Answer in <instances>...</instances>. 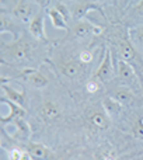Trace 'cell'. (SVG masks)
I'll use <instances>...</instances> for the list:
<instances>
[{"mask_svg":"<svg viewBox=\"0 0 143 160\" xmlns=\"http://www.w3.org/2000/svg\"><path fill=\"white\" fill-rule=\"evenodd\" d=\"M101 105H102L104 112L107 114L111 119L118 118L119 114H121V111H122V107H124V105L119 104V102L116 101L114 97H111V96L104 97V98H102V101H101Z\"/></svg>","mask_w":143,"mask_h":160,"instance_id":"11","label":"cell"},{"mask_svg":"<svg viewBox=\"0 0 143 160\" xmlns=\"http://www.w3.org/2000/svg\"><path fill=\"white\" fill-rule=\"evenodd\" d=\"M102 160H115V159L111 158V156H110V158H102Z\"/></svg>","mask_w":143,"mask_h":160,"instance_id":"28","label":"cell"},{"mask_svg":"<svg viewBox=\"0 0 143 160\" xmlns=\"http://www.w3.org/2000/svg\"><path fill=\"white\" fill-rule=\"evenodd\" d=\"M2 94H3L2 97L10 100L11 102L20 105V107H24L25 105V94H24V91L16 90V88L10 87V86H6L4 83H3L2 84Z\"/></svg>","mask_w":143,"mask_h":160,"instance_id":"12","label":"cell"},{"mask_svg":"<svg viewBox=\"0 0 143 160\" xmlns=\"http://www.w3.org/2000/svg\"><path fill=\"white\" fill-rule=\"evenodd\" d=\"M129 35H131V39H132L133 44L143 48V25H138V27H135V28H131Z\"/></svg>","mask_w":143,"mask_h":160,"instance_id":"19","label":"cell"},{"mask_svg":"<svg viewBox=\"0 0 143 160\" xmlns=\"http://www.w3.org/2000/svg\"><path fill=\"white\" fill-rule=\"evenodd\" d=\"M102 32V28L88 20H79L73 25V35L77 38H86L88 35H98Z\"/></svg>","mask_w":143,"mask_h":160,"instance_id":"4","label":"cell"},{"mask_svg":"<svg viewBox=\"0 0 143 160\" xmlns=\"http://www.w3.org/2000/svg\"><path fill=\"white\" fill-rule=\"evenodd\" d=\"M119 55H121V61H125L128 62L129 65H132V62L139 61V56H138V52H136L135 47L132 45L131 41H126V39H122L119 42Z\"/></svg>","mask_w":143,"mask_h":160,"instance_id":"8","label":"cell"},{"mask_svg":"<svg viewBox=\"0 0 143 160\" xmlns=\"http://www.w3.org/2000/svg\"><path fill=\"white\" fill-rule=\"evenodd\" d=\"M30 47L25 39H17L3 47V56L11 62H22L30 56Z\"/></svg>","mask_w":143,"mask_h":160,"instance_id":"1","label":"cell"},{"mask_svg":"<svg viewBox=\"0 0 143 160\" xmlns=\"http://www.w3.org/2000/svg\"><path fill=\"white\" fill-rule=\"evenodd\" d=\"M21 153H22V150L11 149L10 152H8V160H20L21 159Z\"/></svg>","mask_w":143,"mask_h":160,"instance_id":"25","label":"cell"},{"mask_svg":"<svg viewBox=\"0 0 143 160\" xmlns=\"http://www.w3.org/2000/svg\"><path fill=\"white\" fill-rule=\"evenodd\" d=\"M61 72L63 76L69 79H76L77 76H80L81 73V65L76 61H67L66 63H63L61 66Z\"/></svg>","mask_w":143,"mask_h":160,"instance_id":"16","label":"cell"},{"mask_svg":"<svg viewBox=\"0 0 143 160\" xmlns=\"http://www.w3.org/2000/svg\"><path fill=\"white\" fill-rule=\"evenodd\" d=\"M63 2H73V0H63Z\"/></svg>","mask_w":143,"mask_h":160,"instance_id":"30","label":"cell"},{"mask_svg":"<svg viewBox=\"0 0 143 160\" xmlns=\"http://www.w3.org/2000/svg\"><path fill=\"white\" fill-rule=\"evenodd\" d=\"M132 133H133V136H135L136 139L143 141V118H139L138 121L133 124Z\"/></svg>","mask_w":143,"mask_h":160,"instance_id":"20","label":"cell"},{"mask_svg":"<svg viewBox=\"0 0 143 160\" xmlns=\"http://www.w3.org/2000/svg\"><path fill=\"white\" fill-rule=\"evenodd\" d=\"M79 61L80 63H90L93 61V53L90 51H81L79 53Z\"/></svg>","mask_w":143,"mask_h":160,"instance_id":"23","label":"cell"},{"mask_svg":"<svg viewBox=\"0 0 143 160\" xmlns=\"http://www.w3.org/2000/svg\"><path fill=\"white\" fill-rule=\"evenodd\" d=\"M48 16H49L51 22H52V25L55 28H58V30H66V28H67V24H66L65 17L62 16V14L59 13L55 7H52V8H49V10H48Z\"/></svg>","mask_w":143,"mask_h":160,"instance_id":"18","label":"cell"},{"mask_svg":"<svg viewBox=\"0 0 143 160\" xmlns=\"http://www.w3.org/2000/svg\"><path fill=\"white\" fill-rule=\"evenodd\" d=\"M24 79L27 80L28 84L34 88H44V87H47L48 83H49L48 78L44 75V73L39 72V70H31V69L25 70Z\"/></svg>","mask_w":143,"mask_h":160,"instance_id":"10","label":"cell"},{"mask_svg":"<svg viewBox=\"0 0 143 160\" xmlns=\"http://www.w3.org/2000/svg\"><path fill=\"white\" fill-rule=\"evenodd\" d=\"M93 10L102 13L101 7H100L98 4H96L94 2H91V0H79V2L73 3V4L70 6V14L76 21L84 20V17L87 16L88 11H93Z\"/></svg>","mask_w":143,"mask_h":160,"instance_id":"3","label":"cell"},{"mask_svg":"<svg viewBox=\"0 0 143 160\" xmlns=\"http://www.w3.org/2000/svg\"><path fill=\"white\" fill-rule=\"evenodd\" d=\"M10 125H13L14 129H16L14 138L24 141V139H27L28 136L31 135V128H30V125L24 121V118H16L14 121L10 122Z\"/></svg>","mask_w":143,"mask_h":160,"instance_id":"15","label":"cell"},{"mask_svg":"<svg viewBox=\"0 0 143 160\" xmlns=\"http://www.w3.org/2000/svg\"><path fill=\"white\" fill-rule=\"evenodd\" d=\"M55 8L62 14V16L65 17V20H66V21L72 17V14H70V8H69V7H66V4H62V3H56V4H55Z\"/></svg>","mask_w":143,"mask_h":160,"instance_id":"21","label":"cell"},{"mask_svg":"<svg viewBox=\"0 0 143 160\" xmlns=\"http://www.w3.org/2000/svg\"><path fill=\"white\" fill-rule=\"evenodd\" d=\"M86 88H87L88 93H97L100 90V82L97 79L88 80V83L86 84Z\"/></svg>","mask_w":143,"mask_h":160,"instance_id":"22","label":"cell"},{"mask_svg":"<svg viewBox=\"0 0 143 160\" xmlns=\"http://www.w3.org/2000/svg\"><path fill=\"white\" fill-rule=\"evenodd\" d=\"M132 13L135 14L136 17H143V0H139V3L133 7Z\"/></svg>","mask_w":143,"mask_h":160,"instance_id":"24","label":"cell"},{"mask_svg":"<svg viewBox=\"0 0 143 160\" xmlns=\"http://www.w3.org/2000/svg\"><path fill=\"white\" fill-rule=\"evenodd\" d=\"M38 14V6L30 0H18L13 7V16L27 24H30Z\"/></svg>","mask_w":143,"mask_h":160,"instance_id":"2","label":"cell"},{"mask_svg":"<svg viewBox=\"0 0 143 160\" xmlns=\"http://www.w3.org/2000/svg\"><path fill=\"white\" fill-rule=\"evenodd\" d=\"M28 31L30 34L34 37L35 39H39V41H45L47 39V35H45V18L44 14L39 13L32 21L28 24Z\"/></svg>","mask_w":143,"mask_h":160,"instance_id":"9","label":"cell"},{"mask_svg":"<svg viewBox=\"0 0 143 160\" xmlns=\"http://www.w3.org/2000/svg\"><path fill=\"white\" fill-rule=\"evenodd\" d=\"M27 150L30 152L32 160H49L51 159V152L48 150V148L42 143H32L28 145Z\"/></svg>","mask_w":143,"mask_h":160,"instance_id":"14","label":"cell"},{"mask_svg":"<svg viewBox=\"0 0 143 160\" xmlns=\"http://www.w3.org/2000/svg\"><path fill=\"white\" fill-rule=\"evenodd\" d=\"M112 75H114L112 58H111L110 49H107L104 53V58H102V62L100 63L98 69H97V72H96V79L100 80V82H102V83H107L111 80Z\"/></svg>","mask_w":143,"mask_h":160,"instance_id":"5","label":"cell"},{"mask_svg":"<svg viewBox=\"0 0 143 160\" xmlns=\"http://www.w3.org/2000/svg\"><path fill=\"white\" fill-rule=\"evenodd\" d=\"M34 3H35L38 7L44 8V7H48V6L51 4V0H32Z\"/></svg>","mask_w":143,"mask_h":160,"instance_id":"26","label":"cell"},{"mask_svg":"<svg viewBox=\"0 0 143 160\" xmlns=\"http://www.w3.org/2000/svg\"><path fill=\"white\" fill-rule=\"evenodd\" d=\"M111 97H114L122 105H131L133 101V93L126 86H118V87H115L112 90Z\"/></svg>","mask_w":143,"mask_h":160,"instance_id":"13","label":"cell"},{"mask_svg":"<svg viewBox=\"0 0 143 160\" xmlns=\"http://www.w3.org/2000/svg\"><path fill=\"white\" fill-rule=\"evenodd\" d=\"M20 160H32V158H31V155H30V152H28V150H22L21 159H20Z\"/></svg>","mask_w":143,"mask_h":160,"instance_id":"27","label":"cell"},{"mask_svg":"<svg viewBox=\"0 0 143 160\" xmlns=\"http://www.w3.org/2000/svg\"><path fill=\"white\" fill-rule=\"evenodd\" d=\"M116 73H118V78L121 79V82L124 84H132L136 80V73L133 69L132 65H129L125 61H118V66H116Z\"/></svg>","mask_w":143,"mask_h":160,"instance_id":"7","label":"cell"},{"mask_svg":"<svg viewBox=\"0 0 143 160\" xmlns=\"http://www.w3.org/2000/svg\"><path fill=\"white\" fill-rule=\"evenodd\" d=\"M38 114L44 121L52 122V121H56L61 117V107L55 101H45L39 107Z\"/></svg>","mask_w":143,"mask_h":160,"instance_id":"6","label":"cell"},{"mask_svg":"<svg viewBox=\"0 0 143 160\" xmlns=\"http://www.w3.org/2000/svg\"><path fill=\"white\" fill-rule=\"evenodd\" d=\"M90 122L91 125H94L98 129H107L110 127V117L102 111H94L90 115Z\"/></svg>","mask_w":143,"mask_h":160,"instance_id":"17","label":"cell"},{"mask_svg":"<svg viewBox=\"0 0 143 160\" xmlns=\"http://www.w3.org/2000/svg\"><path fill=\"white\" fill-rule=\"evenodd\" d=\"M91 2H94V3H97V2H105V0H91Z\"/></svg>","mask_w":143,"mask_h":160,"instance_id":"29","label":"cell"}]
</instances>
